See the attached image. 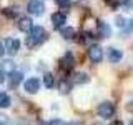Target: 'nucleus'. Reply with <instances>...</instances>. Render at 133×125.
Listing matches in <instances>:
<instances>
[{
  "label": "nucleus",
  "instance_id": "nucleus-5",
  "mask_svg": "<svg viewBox=\"0 0 133 125\" xmlns=\"http://www.w3.org/2000/svg\"><path fill=\"white\" fill-rule=\"evenodd\" d=\"M88 58L93 64H100V62L103 60V50L100 45H91L88 48Z\"/></svg>",
  "mask_w": 133,
  "mask_h": 125
},
{
  "label": "nucleus",
  "instance_id": "nucleus-12",
  "mask_svg": "<svg viewBox=\"0 0 133 125\" xmlns=\"http://www.w3.org/2000/svg\"><path fill=\"white\" fill-rule=\"evenodd\" d=\"M23 80V75L22 72H12L10 73V77H8V82H10V87H17V85H20Z\"/></svg>",
  "mask_w": 133,
  "mask_h": 125
},
{
  "label": "nucleus",
  "instance_id": "nucleus-19",
  "mask_svg": "<svg viewBox=\"0 0 133 125\" xmlns=\"http://www.w3.org/2000/svg\"><path fill=\"white\" fill-rule=\"evenodd\" d=\"M2 14L8 17V18H14V17H17V10L15 8H12V7H7V8H3L2 10Z\"/></svg>",
  "mask_w": 133,
  "mask_h": 125
},
{
  "label": "nucleus",
  "instance_id": "nucleus-23",
  "mask_svg": "<svg viewBox=\"0 0 133 125\" xmlns=\"http://www.w3.org/2000/svg\"><path fill=\"white\" fill-rule=\"evenodd\" d=\"M55 3H57V5H60V7H68L70 5V0H55Z\"/></svg>",
  "mask_w": 133,
  "mask_h": 125
},
{
  "label": "nucleus",
  "instance_id": "nucleus-28",
  "mask_svg": "<svg viewBox=\"0 0 133 125\" xmlns=\"http://www.w3.org/2000/svg\"><path fill=\"white\" fill-rule=\"evenodd\" d=\"M110 125H123V122H122V120H113Z\"/></svg>",
  "mask_w": 133,
  "mask_h": 125
},
{
  "label": "nucleus",
  "instance_id": "nucleus-27",
  "mask_svg": "<svg viewBox=\"0 0 133 125\" xmlns=\"http://www.w3.org/2000/svg\"><path fill=\"white\" fill-rule=\"evenodd\" d=\"M3 80H5V73L0 70V83H3Z\"/></svg>",
  "mask_w": 133,
  "mask_h": 125
},
{
  "label": "nucleus",
  "instance_id": "nucleus-16",
  "mask_svg": "<svg viewBox=\"0 0 133 125\" xmlns=\"http://www.w3.org/2000/svg\"><path fill=\"white\" fill-rule=\"evenodd\" d=\"M0 70H2L3 73H5V72L12 73V72H15V64L12 60H3L2 62V68H0Z\"/></svg>",
  "mask_w": 133,
  "mask_h": 125
},
{
  "label": "nucleus",
  "instance_id": "nucleus-4",
  "mask_svg": "<svg viewBox=\"0 0 133 125\" xmlns=\"http://www.w3.org/2000/svg\"><path fill=\"white\" fill-rule=\"evenodd\" d=\"M5 53H8V55H17L20 50V40L18 39H5Z\"/></svg>",
  "mask_w": 133,
  "mask_h": 125
},
{
  "label": "nucleus",
  "instance_id": "nucleus-17",
  "mask_svg": "<svg viewBox=\"0 0 133 125\" xmlns=\"http://www.w3.org/2000/svg\"><path fill=\"white\" fill-rule=\"evenodd\" d=\"M58 90H60V93H68L70 82L68 80H60V82H58Z\"/></svg>",
  "mask_w": 133,
  "mask_h": 125
},
{
  "label": "nucleus",
  "instance_id": "nucleus-26",
  "mask_svg": "<svg viewBox=\"0 0 133 125\" xmlns=\"http://www.w3.org/2000/svg\"><path fill=\"white\" fill-rule=\"evenodd\" d=\"M0 125H12L7 118H0Z\"/></svg>",
  "mask_w": 133,
  "mask_h": 125
},
{
  "label": "nucleus",
  "instance_id": "nucleus-8",
  "mask_svg": "<svg viewBox=\"0 0 133 125\" xmlns=\"http://www.w3.org/2000/svg\"><path fill=\"white\" fill-rule=\"evenodd\" d=\"M60 67L63 70H66V72H68V70H72L73 67H75V58H73V55L70 52H66L63 57H62V60H60Z\"/></svg>",
  "mask_w": 133,
  "mask_h": 125
},
{
  "label": "nucleus",
  "instance_id": "nucleus-3",
  "mask_svg": "<svg viewBox=\"0 0 133 125\" xmlns=\"http://www.w3.org/2000/svg\"><path fill=\"white\" fill-rule=\"evenodd\" d=\"M27 12L33 17H40L43 15L45 12V5L43 2H40V0H30V2L27 3Z\"/></svg>",
  "mask_w": 133,
  "mask_h": 125
},
{
  "label": "nucleus",
  "instance_id": "nucleus-29",
  "mask_svg": "<svg viewBox=\"0 0 133 125\" xmlns=\"http://www.w3.org/2000/svg\"><path fill=\"white\" fill-rule=\"evenodd\" d=\"M130 27H131V30H133V18L130 20Z\"/></svg>",
  "mask_w": 133,
  "mask_h": 125
},
{
  "label": "nucleus",
  "instance_id": "nucleus-24",
  "mask_svg": "<svg viewBox=\"0 0 133 125\" xmlns=\"http://www.w3.org/2000/svg\"><path fill=\"white\" fill-rule=\"evenodd\" d=\"M3 53H5V45H3L2 42H0V58L3 57Z\"/></svg>",
  "mask_w": 133,
  "mask_h": 125
},
{
  "label": "nucleus",
  "instance_id": "nucleus-2",
  "mask_svg": "<svg viewBox=\"0 0 133 125\" xmlns=\"http://www.w3.org/2000/svg\"><path fill=\"white\" fill-rule=\"evenodd\" d=\"M97 114H98L100 118L108 120L110 117L115 115V105H113V103H110V102H102L97 107Z\"/></svg>",
  "mask_w": 133,
  "mask_h": 125
},
{
  "label": "nucleus",
  "instance_id": "nucleus-9",
  "mask_svg": "<svg viewBox=\"0 0 133 125\" xmlns=\"http://www.w3.org/2000/svg\"><path fill=\"white\" fill-rule=\"evenodd\" d=\"M52 23L55 28H63V25L66 23V15L62 14V12H55L52 15Z\"/></svg>",
  "mask_w": 133,
  "mask_h": 125
},
{
  "label": "nucleus",
  "instance_id": "nucleus-20",
  "mask_svg": "<svg viewBox=\"0 0 133 125\" xmlns=\"http://www.w3.org/2000/svg\"><path fill=\"white\" fill-rule=\"evenodd\" d=\"M122 8L125 12L133 10V0H123V2H122Z\"/></svg>",
  "mask_w": 133,
  "mask_h": 125
},
{
  "label": "nucleus",
  "instance_id": "nucleus-6",
  "mask_svg": "<svg viewBox=\"0 0 133 125\" xmlns=\"http://www.w3.org/2000/svg\"><path fill=\"white\" fill-rule=\"evenodd\" d=\"M23 89H25L27 93H37V92L40 90V80L35 78V77L27 78V80L23 82Z\"/></svg>",
  "mask_w": 133,
  "mask_h": 125
},
{
  "label": "nucleus",
  "instance_id": "nucleus-25",
  "mask_svg": "<svg viewBox=\"0 0 133 125\" xmlns=\"http://www.w3.org/2000/svg\"><path fill=\"white\" fill-rule=\"evenodd\" d=\"M127 110H130V112H133V100H130V102L127 103Z\"/></svg>",
  "mask_w": 133,
  "mask_h": 125
},
{
  "label": "nucleus",
  "instance_id": "nucleus-11",
  "mask_svg": "<svg viewBox=\"0 0 133 125\" xmlns=\"http://www.w3.org/2000/svg\"><path fill=\"white\" fill-rule=\"evenodd\" d=\"M98 35H100V39H108V37L111 35L110 25H107L105 22H100L98 23Z\"/></svg>",
  "mask_w": 133,
  "mask_h": 125
},
{
  "label": "nucleus",
  "instance_id": "nucleus-18",
  "mask_svg": "<svg viewBox=\"0 0 133 125\" xmlns=\"http://www.w3.org/2000/svg\"><path fill=\"white\" fill-rule=\"evenodd\" d=\"M53 83H55V82H53V75L52 73H45L43 75V85L47 87V89H52Z\"/></svg>",
  "mask_w": 133,
  "mask_h": 125
},
{
  "label": "nucleus",
  "instance_id": "nucleus-22",
  "mask_svg": "<svg viewBox=\"0 0 133 125\" xmlns=\"http://www.w3.org/2000/svg\"><path fill=\"white\" fill-rule=\"evenodd\" d=\"M116 25H118L120 28H122V27H127V20H125L123 17H116Z\"/></svg>",
  "mask_w": 133,
  "mask_h": 125
},
{
  "label": "nucleus",
  "instance_id": "nucleus-15",
  "mask_svg": "<svg viewBox=\"0 0 133 125\" xmlns=\"http://www.w3.org/2000/svg\"><path fill=\"white\" fill-rule=\"evenodd\" d=\"M12 103L10 97H8V93H5V92H0V108H8Z\"/></svg>",
  "mask_w": 133,
  "mask_h": 125
},
{
  "label": "nucleus",
  "instance_id": "nucleus-14",
  "mask_svg": "<svg viewBox=\"0 0 133 125\" xmlns=\"http://www.w3.org/2000/svg\"><path fill=\"white\" fill-rule=\"evenodd\" d=\"M75 35H77V32H75L73 27H63L62 28V37H63L65 40H73Z\"/></svg>",
  "mask_w": 133,
  "mask_h": 125
},
{
  "label": "nucleus",
  "instance_id": "nucleus-10",
  "mask_svg": "<svg viewBox=\"0 0 133 125\" xmlns=\"http://www.w3.org/2000/svg\"><path fill=\"white\" fill-rule=\"evenodd\" d=\"M122 57H123L122 50H118V48H115V47L108 48V60H110L111 64H118V62L122 60Z\"/></svg>",
  "mask_w": 133,
  "mask_h": 125
},
{
  "label": "nucleus",
  "instance_id": "nucleus-21",
  "mask_svg": "<svg viewBox=\"0 0 133 125\" xmlns=\"http://www.w3.org/2000/svg\"><path fill=\"white\" fill-rule=\"evenodd\" d=\"M48 125H70L68 122H65V120H62V118H53V120H50Z\"/></svg>",
  "mask_w": 133,
  "mask_h": 125
},
{
  "label": "nucleus",
  "instance_id": "nucleus-7",
  "mask_svg": "<svg viewBox=\"0 0 133 125\" xmlns=\"http://www.w3.org/2000/svg\"><path fill=\"white\" fill-rule=\"evenodd\" d=\"M17 27H18L20 32H27V33H28V32L33 28V20L30 18V17H20Z\"/></svg>",
  "mask_w": 133,
  "mask_h": 125
},
{
  "label": "nucleus",
  "instance_id": "nucleus-1",
  "mask_svg": "<svg viewBox=\"0 0 133 125\" xmlns=\"http://www.w3.org/2000/svg\"><path fill=\"white\" fill-rule=\"evenodd\" d=\"M45 39H47V32H45L43 27H33L30 32L27 33V39H25V43L27 47H37V45L43 43Z\"/></svg>",
  "mask_w": 133,
  "mask_h": 125
},
{
  "label": "nucleus",
  "instance_id": "nucleus-13",
  "mask_svg": "<svg viewBox=\"0 0 133 125\" xmlns=\"http://www.w3.org/2000/svg\"><path fill=\"white\" fill-rule=\"evenodd\" d=\"M88 80H90V77H88L85 72H77V73L73 75V78H72V82H73V83H78V85H82V83H87Z\"/></svg>",
  "mask_w": 133,
  "mask_h": 125
}]
</instances>
